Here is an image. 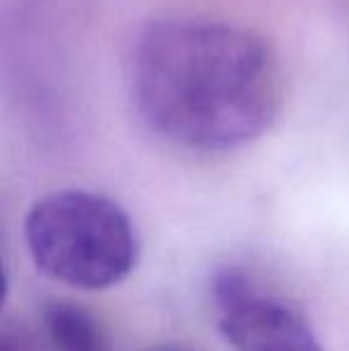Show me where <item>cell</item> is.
Segmentation results:
<instances>
[{
  "instance_id": "obj_7",
  "label": "cell",
  "mask_w": 349,
  "mask_h": 351,
  "mask_svg": "<svg viewBox=\"0 0 349 351\" xmlns=\"http://www.w3.org/2000/svg\"><path fill=\"white\" fill-rule=\"evenodd\" d=\"M165 351H177V349H165Z\"/></svg>"
},
{
  "instance_id": "obj_5",
  "label": "cell",
  "mask_w": 349,
  "mask_h": 351,
  "mask_svg": "<svg viewBox=\"0 0 349 351\" xmlns=\"http://www.w3.org/2000/svg\"><path fill=\"white\" fill-rule=\"evenodd\" d=\"M210 294H213V301L218 306V311H230L234 306L244 304L247 299L256 296V287H254L252 278L244 273L237 265H223L218 273L210 280Z\"/></svg>"
},
{
  "instance_id": "obj_2",
  "label": "cell",
  "mask_w": 349,
  "mask_h": 351,
  "mask_svg": "<svg viewBox=\"0 0 349 351\" xmlns=\"http://www.w3.org/2000/svg\"><path fill=\"white\" fill-rule=\"evenodd\" d=\"M24 237L34 263L77 289H108L125 280L139 258L130 215L93 191L67 189L36 201Z\"/></svg>"
},
{
  "instance_id": "obj_1",
  "label": "cell",
  "mask_w": 349,
  "mask_h": 351,
  "mask_svg": "<svg viewBox=\"0 0 349 351\" xmlns=\"http://www.w3.org/2000/svg\"><path fill=\"white\" fill-rule=\"evenodd\" d=\"M132 96L163 139L194 151L256 141L282 108L285 79L273 46L252 29L215 19H160L132 56Z\"/></svg>"
},
{
  "instance_id": "obj_6",
  "label": "cell",
  "mask_w": 349,
  "mask_h": 351,
  "mask_svg": "<svg viewBox=\"0 0 349 351\" xmlns=\"http://www.w3.org/2000/svg\"><path fill=\"white\" fill-rule=\"evenodd\" d=\"M0 351H34V347L29 344V339L24 337L22 332H17V330H5Z\"/></svg>"
},
{
  "instance_id": "obj_4",
  "label": "cell",
  "mask_w": 349,
  "mask_h": 351,
  "mask_svg": "<svg viewBox=\"0 0 349 351\" xmlns=\"http://www.w3.org/2000/svg\"><path fill=\"white\" fill-rule=\"evenodd\" d=\"M41 318L53 351H110L101 323L84 306L70 301H46Z\"/></svg>"
},
{
  "instance_id": "obj_3",
  "label": "cell",
  "mask_w": 349,
  "mask_h": 351,
  "mask_svg": "<svg viewBox=\"0 0 349 351\" xmlns=\"http://www.w3.org/2000/svg\"><path fill=\"white\" fill-rule=\"evenodd\" d=\"M220 332L234 351H323L297 311L261 294L223 311Z\"/></svg>"
}]
</instances>
